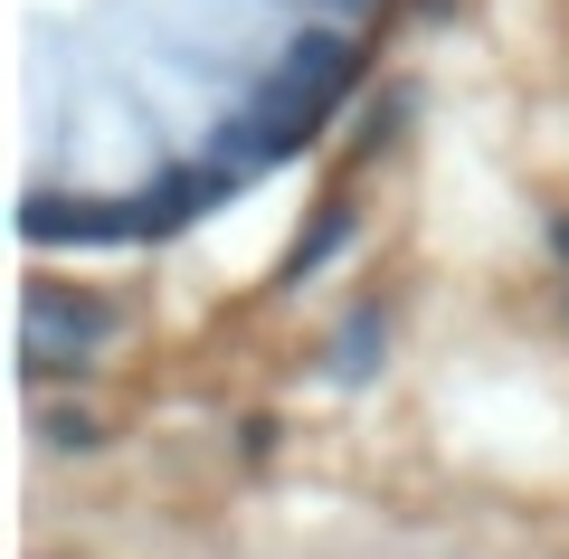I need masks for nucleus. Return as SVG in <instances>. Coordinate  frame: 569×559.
Returning a JSON list of instances; mask_svg holds the SVG:
<instances>
[{"mask_svg":"<svg viewBox=\"0 0 569 559\" xmlns=\"http://www.w3.org/2000/svg\"><path fill=\"white\" fill-rule=\"evenodd\" d=\"M104 332H114V313H104L96 295H67V285H29V351H58V341L96 351Z\"/></svg>","mask_w":569,"mask_h":559,"instance_id":"nucleus-1","label":"nucleus"},{"mask_svg":"<svg viewBox=\"0 0 569 559\" xmlns=\"http://www.w3.org/2000/svg\"><path fill=\"white\" fill-rule=\"evenodd\" d=\"M342 238H351V209H323V219H313L305 238L284 247V285H305V276H313V266H323V257H332Z\"/></svg>","mask_w":569,"mask_h":559,"instance_id":"nucleus-2","label":"nucleus"},{"mask_svg":"<svg viewBox=\"0 0 569 559\" xmlns=\"http://www.w3.org/2000/svg\"><path fill=\"white\" fill-rule=\"evenodd\" d=\"M380 341H389V332H380V313H351V332H342V380H361Z\"/></svg>","mask_w":569,"mask_h":559,"instance_id":"nucleus-3","label":"nucleus"},{"mask_svg":"<svg viewBox=\"0 0 569 559\" xmlns=\"http://www.w3.org/2000/svg\"><path fill=\"white\" fill-rule=\"evenodd\" d=\"M48 446H77L86 456V446H96V418H48Z\"/></svg>","mask_w":569,"mask_h":559,"instance_id":"nucleus-4","label":"nucleus"},{"mask_svg":"<svg viewBox=\"0 0 569 559\" xmlns=\"http://www.w3.org/2000/svg\"><path fill=\"white\" fill-rule=\"evenodd\" d=\"M560 257H569V219H560Z\"/></svg>","mask_w":569,"mask_h":559,"instance_id":"nucleus-5","label":"nucleus"}]
</instances>
